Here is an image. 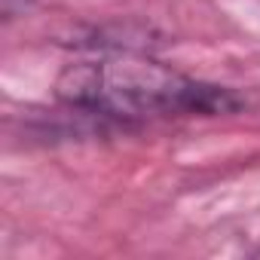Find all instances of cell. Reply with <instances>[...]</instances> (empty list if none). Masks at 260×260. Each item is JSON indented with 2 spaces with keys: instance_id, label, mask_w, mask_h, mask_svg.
<instances>
[{
  "instance_id": "obj_1",
  "label": "cell",
  "mask_w": 260,
  "mask_h": 260,
  "mask_svg": "<svg viewBox=\"0 0 260 260\" xmlns=\"http://www.w3.org/2000/svg\"><path fill=\"white\" fill-rule=\"evenodd\" d=\"M55 92L64 104L110 119L217 116L242 107V98L230 89L193 80L138 55L68 64Z\"/></svg>"
}]
</instances>
